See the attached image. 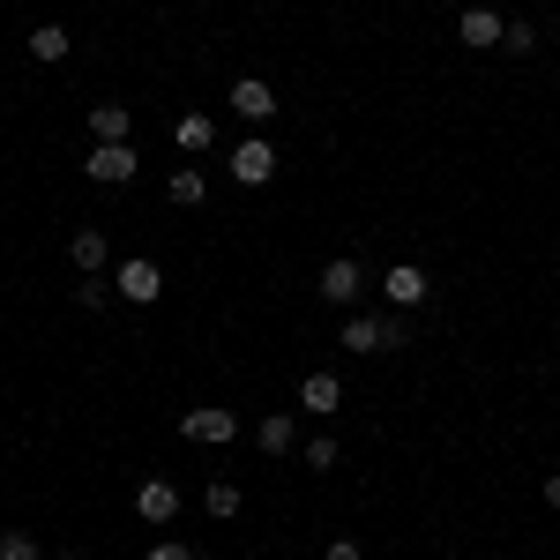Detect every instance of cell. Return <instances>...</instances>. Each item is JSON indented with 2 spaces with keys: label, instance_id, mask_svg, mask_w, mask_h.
I'll return each instance as SVG.
<instances>
[{
  "label": "cell",
  "instance_id": "cell-15",
  "mask_svg": "<svg viewBox=\"0 0 560 560\" xmlns=\"http://www.w3.org/2000/svg\"><path fill=\"white\" fill-rule=\"evenodd\" d=\"M173 142L187 150V158H202V150L217 142V120H210V113H179V120H173Z\"/></svg>",
  "mask_w": 560,
  "mask_h": 560
},
{
  "label": "cell",
  "instance_id": "cell-11",
  "mask_svg": "<svg viewBox=\"0 0 560 560\" xmlns=\"http://www.w3.org/2000/svg\"><path fill=\"white\" fill-rule=\"evenodd\" d=\"M135 135V113L120 97H105V105H90V142H128Z\"/></svg>",
  "mask_w": 560,
  "mask_h": 560
},
{
  "label": "cell",
  "instance_id": "cell-26",
  "mask_svg": "<svg viewBox=\"0 0 560 560\" xmlns=\"http://www.w3.org/2000/svg\"><path fill=\"white\" fill-rule=\"evenodd\" d=\"M52 560H83V553H52Z\"/></svg>",
  "mask_w": 560,
  "mask_h": 560
},
{
  "label": "cell",
  "instance_id": "cell-1",
  "mask_svg": "<svg viewBox=\"0 0 560 560\" xmlns=\"http://www.w3.org/2000/svg\"><path fill=\"white\" fill-rule=\"evenodd\" d=\"M83 173L97 179V187H128V179L142 173V150H135V142H90Z\"/></svg>",
  "mask_w": 560,
  "mask_h": 560
},
{
  "label": "cell",
  "instance_id": "cell-24",
  "mask_svg": "<svg viewBox=\"0 0 560 560\" xmlns=\"http://www.w3.org/2000/svg\"><path fill=\"white\" fill-rule=\"evenodd\" d=\"M322 560H359V546H351V538H337V546H329Z\"/></svg>",
  "mask_w": 560,
  "mask_h": 560
},
{
  "label": "cell",
  "instance_id": "cell-20",
  "mask_svg": "<svg viewBox=\"0 0 560 560\" xmlns=\"http://www.w3.org/2000/svg\"><path fill=\"white\" fill-rule=\"evenodd\" d=\"M0 560H45L31 530H0Z\"/></svg>",
  "mask_w": 560,
  "mask_h": 560
},
{
  "label": "cell",
  "instance_id": "cell-18",
  "mask_svg": "<svg viewBox=\"0 0 560 560\" xmlns=\"http://www.w3.org/2000/svg\"><path fill=\"white\" fill-rule=\"evenodd\" d=\"M202 509H210V516H240V486H232V478H210V486H202Z\"/></svg>",
  "mask_w": 560,
  "mask_h": 560
},
{
  "label": "cell",
  "instance_id": "cell-4",
  "mask_svg": "<svg viewBox=\"0 0 560 560\" xmlns=\"http://www.w3.org/2000/svg\"><path fill=\"white\" fill-rule=\"evenodd\" d=\"M359 292H366V269H359L351 255L322 261V300H329V306H359Z\"/></svg>",
  "mask_w": 560,
  "mask_h": 560
},
{
  "label": "cell",
  "instance_id": "cell-9",
  "mask_svg": "<svg viewBox=\"0 0 560 560\" xmlns=\"http://www.w3.org/2000/svg\"><path fill=\"white\" fill-rule=\"evenodd\" d=\"M337 404H345V382H337L329 366H314V374L300 382V411H314V419H329Z\"/></svg>",
  "mask_w": 560,
  "mask_h": 560
},
{
  "label": "cell",
  "instance_id": "cell-14",
  "mask_svg": "<svg viewBox=\"0 0 560 560\" xmlns=\"http://www.w3.org/2000/svg\"><path fill=\"white\" fill-rule=\"evenodd\" d=\"M202 195H210L202 165H179V173L165 179V202H173V210H202Z\"/></svg>",
  "mask_w": 560,
  "mask_h": 560
},
{
  "label": "cell",
  "instance_id": "cell-22",
  "mask_svg": "<svg viewBox=\"0 0 560 560\" xmlns=\"http://www.w3.org/2000/svg\"><path fill=\"white\" fill-rule=\"evenodd\" d=\"M300 464H314V471H329V464H337V441H329V433H314V441L300 448Z\"/></svg>",
  "mask_w": 560,
  "mask_h": 560
},
{
  "label": "cell",
  "instance_id": "cell-19",
  "mask_svg": "<svg viewBox=\"0 0 560 560\" xmlns=\"http://www.w3.org/2000/svg\"><path fill=\"white\" fill-rule=\"evenodd\" d=\"M501 52H509V60H530V52H538V31H530V23H509V31H501Z\"/></svg>",
  "mask_w": 560,
  "mask_h": 560
},
{
  "label": "cell",
  "instance_id": "cell-3",
  "mask_svg": "<svg viewBox=\"0 0 560 560\" xmlns=\"http://www.w3.org/2000/svg\"><path fill=\"white\" fill-rule=\"evenodd\" d=\"M113 292H120V300H135V306H150L158 292H165V269H158L150 255H135V261H120V269H113Z\"/></svg>",
  "mask_w": 560,
  "mask_h": 560
},
{
  "label": "cell",
  "instance_id": "cell-23",
  "mask_svg": "<svg viewBox=\"0 0 560 560\" xmlns=\"http://www.w3.org/2000/svg\"><path fill=\"white\" fill-rule=\"evenodd\" d=\"M150 560H195V546H179V538H165V546H150Z\"/></svg>",
  "mask_w": 560,
  "mask_h": 560
},
{
  "label": "cell",
  "instance_id": "cell-7",
  "mask_svg": "<svg viewBox=\"0 0 560 560\" xmlns=\"http://www.w3.org/2000/svg\"><path fill=\"white\" fill-rule=\"evenodd\" d=\"M382 292H388V306H419L433 292V277L419 261H396V269H382Z\"/></svg>",
  "mask_w": 560,
  "mask_h": 560
},
{
  "label": "cell",
  "instance_id": "cell-21",
  "mask_svg": "<svg viewBox=\"0 0 560 560\" xmlns=\"http://www.w3.org/2000/svg\"><path fill=\"white\" fill-rule=\"evenodd\" d=\"M105 300H113V277H83V284H75V306H83V314H97Z\"/></svg>",
  "mask_w": 560,
  "mask_h": 560
},
{
  "label": "cell",
  "instance_id": "cell-10",
  "mask_svg": "<svg viewBox=\"0 0 560 560\" xmlns=\"http://www.w3.org/2000/svg\"><path fill=\"white\" fill-rule=\"evenodd\" d=\"M68 261H75V277H105V261H113L105 232H97V224H83V232L68 240Z\"/></svg>",
  "mask_w": 560,
  "mask_h": 560
},
{
  "label": "cell",
  "instance_id": "cell-13",
  "mask_svg": "<svg viewBox=\"0 0 560 560\" xmlns=\"http://www.w3.org/2000/svg\"><path fill=\"white\" fill-rule=\"evenodd\" d=\"M382 322H388V314H351V322H345V351H359V359H374V351H388Z\"/></svg>",
  "mask_w": 560,
  "mask_h": 560
},
{
  "label": "cell",
  "instance_id": "cell-6",
  "mask_svg": "<svg viewBox=\"0 0 560 560\" xmlns=\"http://www.w3.org/2000/svg\"><path fill=\"white\" fill-rule=\"evenodd\" d=\"M135 516L142 523H173L179 516V486L173 478H142V486H135Z\"/></svg>",
  "mask_w": 560,
  "mask_h": 560
},
{
  "label": "cell",
  "instance_id": "cell-17",
  "mask_svg": "<svg viewBox=\"0 0 560 560\" xmlns=\"http://www.w3.org/2000/svg\"><path fill=\"white\" fill-rule=\"evenodd\" d=\"M261 448H269V456H292V448H300V427H292V411H269V419H261V433H255Z\"/></svg>",
  "mask_w": 560,
  "mask_h": 560
},
{
  "label": "cell",
  "instance_id": "cell-25",
  "mask_svg": "<svg viewBox=\"0 0 560 560\" xmlns=\"http://www.w3.org/2000/svg\"><path fill=\"white\" fill-rule=\"evenodd\" d=\"M546 509H560V471H553V478H546Z\"/></svg>",
  "mask_w": 560,
  "mask_h": 560
},
{
  "label": "cell",
  "instance_id": "cell-5",
  "mask_svg": "<svg viewBox=\"0 0 560 560\" xmlns=\"http://www.w3.org/2000/svg\"><path fill=\"white\" fill-rule=\"evenodd\" d=\"M232 179H240V187H269V179H277V150H269V142H240V150H232Z\"/></svg>",
  "mask_w": 560,
  "mask_h": 560
},
{
  "label": "cell",
  "instance_id": "cell-2",
  "mask_svg": "<svg viewBox=\"0 0 560 560\" xmlns=\"http://www.w3.org/2000/svg\"><path fill=\"white\" fill-rule=\"evenodd\" d=\"M179 433L202 441V448H224V441L240 433V411H232V404H195V411H179Z\"/></svg>",
  "mask_w": 560,
  "mask_h": 560
},
{
  "label": "cell",
  "instance_id": "cell-12",
  "mask_svg": "<svg viewBox=\"0 0 560 560\" xmlns=\"http://www.w3.org/2000/svg\"><path fill=\"white\" fill-rule=\"evenodd\" d=\"M501 31H509V23H501V8H464V23H456V38L478 45V52H493V45H501Z\"/></svg>",
  "mask_w": 560,
  "mask_h": 560
},
{
  "label": "cell",
  "instance_id": "cell-8",
  "mask_svg": "<svg viewBox=\"0 0 560 560\" xmlns=\"http://www.w3.org/2000/svg\"><path fill=\"white\" fill-rule=\"evenodd\" d=\"M232 113H240V120H255V128H269V113H277V90L261 83V75H240V83H232Z\"/></svg>",
  "mask_w": 560,
  "mask_h": 560
},
{
  "label": "cell",
  "instance_id": "cell-16",
  "mask_svg": "<svg viewBox=\"0 0 560 560\" xmlns=\"http://www.w3.org/2000/svg\"><path fill=\"white\" fill-rule=\"evenodd\" d=\"M68 52H75V38H68L60 23H38V31H31V60H45V68H60Z\"/></svg>",
  "mask_w": 560,
  "mask_h": 560
}]
</instances>
